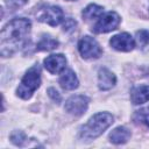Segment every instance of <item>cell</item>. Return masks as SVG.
I'll list each match as a JSON object with an SVG mask.
<instances>
[{
	"label": "cell",
	"mask_w": 149,
	"mask_h": 149,
	"mask_svg": "<svg viewBox=\"0 0 149 149\" xmlns=\"http://www.w3.org/2000/svg\"><path fill=\"white\" fill-rule=\"evenodd\" d=\"M88 102H90V100L86 95H81V94L72 95L66 100L64 108L68 113L76 115V116H80L86 112Z\"/></svg>",
	"instance_id": "52a82bcc"
},
{
	"label": "cell",
	"mask_w": 149,
	"mask_h": 149,
	"mask_svg": "<svg viewBox=\"0 0 149 149\" xmlns=\"http://www.w3.org/2000/svg\"><path fill=\"white\" fill-rule=\"evenodd\" d=\"M10 140H12V142H13L14 144H16V146H23V142L26 141V135H24L22 132L16 130V132H14V133L10 135Z\"/></svg>",
	"instance_id": "ac0fdd59"
},
{
	"label": "cell",
	"mask_w": 149,
	"mask_h": 149,
	"mask_svg": "<svg viewBox=\"0 0 149 149\" xmlns=\"http://www.w3.org/2000/svg\"><path fill=\"white\" fill-rule=\"evenodd\" d=\"M120 21L121 19L115 12H108L99 17L97 23L93 26L92 31L95 34H104L112 31L116 29V27L120 24Z\"/></svg>",
	"instance_id": "8992f818"
},
{
	"label": "cell",
	"mask_w": 149,
	"mask_h": 149,
	"mask_svg": "<svg viewBox=\"0 0 149 149\" xmlns=\"http://www.w3.org/2000/svg\"><path fill=\"white\" fill-rule=\"evenodd\" d=\"M76 24H77V22H76L74 20H72V19H66L65 22H64V24H63V29H64V31L73 30V28L76 27Z\"/></svg>",
	"instance_id": "ffe728a7"
},
{
	"label": "cell",
	"mask_w": 149,
	"mask_h": 149,
	"mask_svg": "<svg viewBox=\"0 0 149 149\" xmlns=\"http://www.w3.org/2000/svg\"><path fill=\"white\" fill-rule=\"evenodd\" d=\"M130 99L134 105H141L149 100V85H140L132 90Z\"/></svg>",
	"instance_id": "8fae6325"
},
{
	"label": "cell",
	"mask_w": 149,
	"mask_h": 149,
	"mask_svg": "<svg viewBox=\"0 0 149 149\" xmlns=\"http://www.w3.org/2000/svg\"><path fill=\"white\" fill-rule=\"evenodd\" d=\"M109 44L113 49L118 51H125L128 52L134 49L135 47V40L128 33H120L118 35H114L109 40Z\"/></svg>",
	"instance_id": "ba28073f"
},
{
	"label": "cell",
	"mask_w": 149,
	"mask_h": 149,
	"mask_svg": "<svg viewBox=\"0 0 149 149\" xmlns=\"http://www.w3.org/2000/svg\"><path fill=\"white\" fill-rule=\"evenodd\" d=\"M130 137V130L126 127H116L109 133V141L114 144H122L126 143Z\"/></svg>",
	"instance_id": "4fadbf2b"
},
{
	"label": "cell",
	"mask_w": 149,
	"mask_h": 149,
	"mask_svg": "<svg viewBox=\"0 0 149 149\" xmlns=\"http://www.w3.org/2000/svg\"><path fill=\"white\" fill-rule=\"evenodd\" d=\"M116 83V77L106 68H101L98 72V86L102 91L111 90Z\"/></svg>",
	"instance_id": "30bf717a"
},
{
	"label": "cell",
	"mask_w": 149,
	"mask_h": 149,
	"mask_svg": "<svg viewBox=\"0 0 149 149\" xmlns=\"http://www.w3.org/2000/svg\"><path fill=\"white\" fill-rule=\"evenodd\" d=\"M68 1H74V0H68Z\"/></svg>",
	"instance_id": "7402d4cb"
},
{
	"label": "cell",
	"mask_w": 149,
	"mask_h": 149,
	"mask_svg": "<svg viewBox=\"0 0 149 149\" xmlns=\"http://www.w3.org/2000/svg\"><path fill=\"white\" fill-rule=\"evenodd\" d=\"M135 116L141 121L143 122L144 125H147L149 127V107H146V108H142L140 111L136 112Z\"/></svg>",
	"instance_id": "e0dca14e"
},
{
	"label": "cell",
	"mask_w": 149,
	"mask_h": 149,
	"mask_svg": "<svg viewBox=\"0 0 149 149\" xmlns=\"http://www.w3.org/2000/svg\"><path fill=\"white\" fill-rule=\"evenodd\" d=\"M31 22L24 17H17L9 21L1 30L0 52L7 57L23 48L28 42Z\"/></svg>",
	"instance_id": "6da1fadb"
},
{
	"label": "cell",
	"mask_w": 149,
	"mask_h": 149,
	"mask_svg": "<svg viewBox=\"0 0 149 149\" xmlns=\"http://www.w3.org/2000/svg\"><path fill=\"white\" fill-rule=\"evenodd\" d=\"M78 50L83 58L85 59H95L99 58L102 54V49L99 43L91 36H84L78 42Z\"/></svg>",
	"instance_id": "277c9868"
},
{
	"label": "cell",
	"mask_w": 149,
	"mask_h": 149,
	"mask_svg": "<svg viewBox=\"0 0 149 149\" xmlns=\"http://www.w3.org/2000/svg\"><path fill=\"white\" fill-rule=\"evenodd\" d=\"M28 0H6V5L8 8H12L13 10L22 7L24 3H27Z\"/></svg>",
	"instance_id": "d6986e66"
},
{
	"label": "cell",
	"mask_w": 149,
	"mask_h": 149,
	"mask_svg": "<svg viewBox=\"0 0 149 149\" xmlns=\"http://www.w3.org/2000/svg\"><path fill=\"white\" fill-rule=\"evenodd\" d=\"M48 94H49V97H50L54 101H56L57 104L61 101V95H59V93H58L55 88H52V87L48 88Z\"/></svg>",
	"instance_id": "44dd1931"
},
{
	"label": "cell",
	"mask_w": 149,
	"mask_h": 149,
	"mask_svg": "<svg viewBox=\"0 0 149 149\" xmlns=\"http://www.w3.org/2000/svg\"><path fill=\"white\" fill-rule=\"evenodd\" d=\"M40 85H41V69L36 64L31 66L21 79V83L16 88V94L20 98L27 100L40 87Z\"/></svg>",
	"instance_id": "3957f363"
},
{
	"label": "cell",
	"mask_w": 149,
	"mask_h": 149,
	"mask_svg": "<svg viewBox=\"0 0 149 149\" xmlns=\"http://www.w3.org/2000/svg\"><path fill=\"white\" fill-rule=\"evenodd\" d=\"M59 84L62 86V88L64 90H74L78 87L79 81L77 76L74 74V72L72 70H66L63 72V74L59 78Z\"/></svg>",
	"instance_id": "7c38bea8"
},
{
	"label": "cell",
	"mask_w": 149,
	"mask_h": 149,
	"mask_svg": "<svg viewBox=\"0 0 149 149\" xmlns=\"http://www.w3.org/2000/svg\"><path fill=\"white\" fill-rule=\"evenodd\" d=\"M135 43L140 47V49L144 52L149 51V30H139L136 31V37H135Z\"/></svg>",
	"instance_id": "2e32d148"
},
{
	"label": "cell",
	"mask_w": 149,
	"mask_h": 149,
	"mask_svg": "<svg viewBox=\"0 0 149 149\" xmlns=\"http://www.w3.org/2000/svg\"><path fill=\"white\" fill-rule=\"evenodd\" d=\"M104 13V8L99 5H95V3H91L88 5L85 9H83V17L86 20V21H91V20H94V19H99Z\"/></svg>",
	"instance_id": "5bb4252c"
},
{
	"label": "cell",
	"mask_w": 149,
	"mask_h": 149,
	"mask_svg": "<svg viewBox=\"0 0 149 149\" xmlns=\"http://www.w3.org/2000/svg\"><path fill=\"white\" fill-rule=\"evenodd\" d=\"M37 20L44 23H48L49 26L56 27L64 20V14L61 7L58 6H44L40 9L37 14Z\"/></svg>",
	"instance_id": "5b68a950"
},
{
	"label": "cell",
	"mask_w": 149,
	"mask_h": 149,
	"mask_svg": "<svg viewBox=\"0 0 149 149\" xmlns=\"http://www.w3.org/2000/svg\"><path fill=\"white\" fill-rule=\"evenodd\" d=\"M58 47V41L51 36H43L36 44V50L38 51H50Z\"/></svg>",
	"instance_id": "9a60e30c"
},
{
	"label": "cell",
	"mask_w": 149,
	"mask_h": 149,
	"mask_svg": "<svg viewBox=\"0 0 149 149\" xmlns=\"http://www.w3.org/2000/svg\"><path fill=\"white\" fill-rule=\"evenodd\" d=\"M44 66L50 73H61L66 66V58L62 54L50 55L44 59Z\"/></svg>",
	"instance_id": "9c48e42d"
},
{
	"label": "cell",
	"mask_w": 149,
	"mask_h": 149,
	"mask_svg": "<svg viewBox=\"0 0 149 149\" xmlns=\"http://www.w3.org/2000/svg\"><path fill=\"white\" fill-rule=\"evenodd\" d=\"M113 116L109 113H97L94 114L80 129V136L85 140H92L100 136L112 123Z\"/></svg>",
	"instance_id": "7a4b0ae2"
}]
</instances>
